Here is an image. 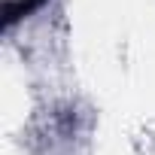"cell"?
<instances>
[{"label":"cell","mask_w":155,"mask_h":155,"mask_svg":"<svg viewBox=\"0 0 155 155\" xmlns=\"http://www.w3.org/2000/svg\"><path fill=\"white\" fill-rule=\"evenodd\" d=\"M37 3H40V0H37Z\"/></svg>","instance_id":"cell-1"}]
</instances>
